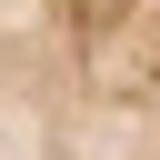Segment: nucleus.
<instances>
[{"mask_svg": "<svg viewBox=\"0 0 160 160\" xmlns=\"http://www.w3.org/2000/svg\"><path fill=\"white\" fill-rule=\"evenodd\" d=\"M0 160H160V0H0Z\"/></svg>", "mask_w": 160, "mask_h": 160, "instance_id": "obj_1", "label": "nucleus"}]
</instances>
